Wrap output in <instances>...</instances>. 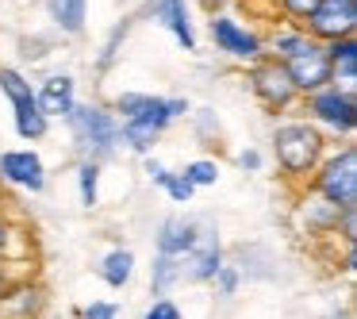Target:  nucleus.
Returning a JSON list of instances; mask_svg holds the SVG:
<instances>
[{
  "label": "nucleus",
  "instance_id": "1",
  "mask_svg": "<svg viewBox=\"0 0 357 319\" xmlns=\"http://www.w3.org/2000/svg\"><path fill=\"white\" fill-rule=\"evenodd\" d=\"M116 119H119V147L146 158L154 142L165 135V127L188 116L185 96H154V93H119L116 96Z\"/></svg>",
  "mask_w": 357,
  "mask_h": 319
},
{
  "label": "nucleus",
  "instance_id": "2",
  "mask_svg": "<svg viewBox=\"0 0 357 319\" xmlns=\"http://www.w3.org/2000/svg\"><path fill=\"white\" fill-rule=\"evenodd\" d=\"M265 58H273V62L284 66L288 81L296 85L300 96L334 85L331 81V62H326V47L311 39L300 24H280L277 31L265 39Z\"/></svg>",
  "mask_w": 357,
  "mask_h": 319
},
{
  "label": "nucleus",
  "instance_id": "3",
  "mask_svg": "<svg viewBox=\"0 0 357 319\" xmlns=\"http://www.w3.org/2000/svg\"><path fill=\"white\" fill-rule=\"evenodd\" d=\"M273 158H277L284 177L303 181L326 158V135L311 127L307 119H284L273 127Z\"/></svg>",
  "mask_w": 357,
  "mask_h": 319
},
{
  "label": "nucleus",
  "instance_id": "4",
  "mask_svg": "<svg viewBox=\"0 0 357 319\" xmlns=\"http://www.w3.org/2000/svg\"><path fill=\"white\" fill-rule=\"evenodd\" d=\"M66 124H70L81 162L104 165L108 158L119 154V119L112 108H104V104H73Z\"/></svg>",
  "mask_w": 357,
  "mask_h": 319
},
{
  "label": "nucleus",
  "instance_id": "5",
  "mask_svg": "<svg viewBox=\"0 0 357 319\" xmlns=\"http://www.w3.org/2000/svg\"><path fill=\"white\" fill-rule=\"evenodd\" d=\"M311 193L334 204L338 212L357 208V147L346 142L342 150H326L319 170L311 173Z\"/></svg>",
  "mask_w": 357,
  "mask_h": 319
},
{
  "label": "nucleus",
  "instance_id": "6",
  "mask_svg": "<svg viewBox=\"0 0 357 319\" xmlns=\"http://www.w3.org/2000/svg\"><path fill=\"white\" fill-rule=\"evenodd\" d=\"M0 93H4V101H8V108H12V127H16V135L27 142H39L50 124L39 112V104H35V85L20 70L0 66Z\"/></svg>",
  "mask_w": 357,
  "mask_h": 319
},
{
  "label": "nucleus",
  "instance_id": "7",
  "mask_svg": "<svg viewBox=\"0 0 357 319\" xmlns=\"http://www.w3.org/2000/svg\"><path fill=\"white\" fill-rule=\"evenodd\" d=\"M303 108H307V124L319 127V131H334L342 139H354L357 131V101L354 93L338 85H326L319 93L303 96Z\"/></svg>",
  "mask_w": 357,
  "mask_h": 319
},
{
  "label": "nucleus",
  "instance_id": "8",
  "mask_svg": "<svg viewBox=\"0 0 357 319\" xmlns=\"http://www.w3.org/2000/svg\"><path fill=\"white\" fill-rule=\"evenodd\" d=\"M208 35H211V43H215V50H223L234 62L254 66L265 58V39L250 24H242L238 16H231V12H215V16L208 20Z\"/></svg>",
  "mask_w": 357,
  "mask_h": 319
},
{
  "label": "nucleus",
  "instance_id": "9",
  "mask_svg": "<svg viewBox=\"0 0 357 319\" xmlns=\"http://www.w3.org/2000/svg\"><path fill=\"white\" fill-rule=\"evenodd\" d=\"M303 31L315 43L349 39L357 31V0H319L315 12L303 20Z\"/></svg>",
  "mask_w": 357,
  "mask_h": 319
},
{
  "label": "nucleus",
  "instance_id": "10",
  "mask_svg": "<svg viewBox=\"0 0 357 319\" xmlns=\"http://www.w3.org/2000/svg\"><path fill=\"white\" fill-rule=\"evenodd\" d=\"M250 89H254V96L269 112H284L300 101V93H296V85L288 81L284 66L273 62V58H261V62L250 66Z\"/></svg>",
  "mask_w": 357,
  "mask_h": 319
},
{
  "label": "nucleus",
  "instance_id": "11",
  "mask_svg": "<svg viewBox=\"0 0 357 319\" xmlns=\"http://www.w3.org/2000/svg\"><path fill=\"white\" fill-rule=\"evenodd\" d=\"M223 265V246H219V231L204 223L196 246L181 258V285H211V277Z\"/></svg>",
  "mask_w": 357,
  "mask_h": 319
},
{
  "label": "nucleus",
  "instance_id": "12",
  "mask_svg": "<svg viewBox=\"0 0 357 319\" xmlns=\"http://www.w3.org/2000/svg\"><path fill=\"white\" fill-rule=\"evenodd\" d=\"M0 181L24 188V193L39 196L47 188V162L35 154L31 147H20V150H4L0 154Z\"/></svg>",
  "mask_w": 357,
  "mask_h": 319
},
{
  "label": "nucleus",
  "instance_id": "13",
  "mask_svg": "<svg viewBox=\"0 0 357 319\" xmlns=\"http://www.w3.org/2000/svg\"><path fill=\"white\" fill-rule=\"evenodd\" d=\"M150 16H154L158 27H165L181 43V50H196V27L188 0H150Z\"/></svg>",
  "mask_w": 357,
  "mask_h": 319
},
{
  "label": "nucleus",
  "instance_id": "14",
  "mask_svg": "<svg viewBox=\"0 0 357 319\" xmlns=\"http://www.w3.org/2000/svg\"><path fill=\"white\" fill-rule=\"evenodd\" d=\"M35 104L47 116V124L50 119H66L73 112V104H77V81L70 73H54V77H47L35 89Z\"/></svg>",
  "mask_w": 357,
  "mask_h": 319
},
{
  "label": "nucleus",
  "instance_id": "15",
  "mask_svg": "<svg viewBox=\"0 0 357 319\" xmlns=\"http://www.w3.org/2000/svg\"><path fill=\"white\" fill-rule=\"evenodd\" d=\"M200 219H188V216H169L162 227H158V239H154V254H165V258H185L188 250L196 246V239H200Z\"/></svg>",
  "mask_w": 357,
  "mask_h": 319
},
{
  "label": "nucleus",
  "instance_id": "16",
  "mask_svg": "<svg viewBox=\"0 0 357 319\" xmlns=\"http://www.w3.org/2000/svg\"><path fill=\"white\" fill-rule=\"evenodd\" d=\"M326 47V62H331V81L346 93L357 89V39H334V43H323Z\"/></svg>",
  "mask_w": 357,
  "mask_h": 319
},
{
  "label": "nucleus",
  "instance_id": "17",
  "mask_svg": "<svg viewBox=\"0 0 357 319\" xmlns=\"http://www.w3.org/2000/svg\"><path fill=\"white\" fill-rule=\"evenodd\" d=\"M135 277V250L131 246H112L100 258V281L108 288H127Z\"/></svg>",
  "mask_w": 357,
  "mask_h": 319
},
{
  "label": "nucleus",
  "instance_id": "18",
  "mask_svg": "<svg viewBox=\"0 0 357 319\" xmlns=\"http://www.w3.org/2000/svg\"><path fill=\"white\" fill-rule=\"evenodd\" d=\"M47 12L66 35H81L89 20V0H47Z\"/></svg>",
  "mask_w": 357,
  "mask_h": 319
},
{
  "label": "nucleus",
  "instance_id": "19",
  "mask_svg": "<svg viewBox=\"0 0 357 319\" xmlns=\"http://www.w3.org/2000/svg\"><path fill=\"white\" fill-rule=\"evenodd\" d=\"M177 285H181V262L177 258H165V254H154V265H150V292L169 296Z\"/></svg>",
  "mask_w": 357,
  "mask_h": 319
},
{
  "label": "nucleus",
  "instance_id": "20",
  "mask_svg": "<svg viewBox=\"0 0 357 319\" xmlns=\"http://www.w3.org/2000/svg\"><path fill=\"white\" fill-rule=\"evenodd\" d=\"M338 216L342 212L334 204H326L323 196L307 193L303 200V219H307V231H338Z\"/></svg>",
  "mask_w": 357,
  "mask_h": 319
},
{
  "label": "nucleus",
  "instance_id": "21",
  "mask_svg": "<svg viewBox=\"0 0 357 319\" xmlns=\"http://www.w3.org/2000/svg\"><path fill=\"white\" fill-rule=\"evenodd\" d=\"M181 177H185L192 188H211L219 181V162L215 158H192V162H185Z\"/></svg>",
  "mask_w": 357,
  "mask_h": 319
},
{
  "label": "nucleus",
  "instance_id": "22",
  "mask_svg": "<svg viewBox=\"0 0 357 319\" xmlns=\"http://www.w3.org/2000/svg\"><path fill=\"white\" fill-rule=\"evenodd\" d=\"M77 196L85 208H96V200H100V165L96 162L77 165Z\"/></svg>",
  "mask_w": 357,
  "mask_h": 319
},
{
  "label": "nucleus",
  "instance_id": "23",
  "mask_svg": "<svg viewBox=\"0 0 357 319\" xmlns=\"http://www.w3.org/2000/svg\"><path fill=\"white\" fill-rule=\"evenodd\" d=\"M211 285H215V296L231 300V296L238 292V285H242V269H238V265H231V262H223V265H219V273L211 277Z\"/></svg>",
  "mask_w": 357,
  "mask_h": 319
},
{
  "label": "nucleus",
  "instance_id": "24",
  "mask_svg": "<svg viewBox=\"0 0 357 319\" xmlns=\"http://www.w3.org/2000/svg\"><path fill=\"white\" fill-rule=\"evenodd\" d=\"M273 4L280 8V16H288L292 24H300V27H303V20H307L311 12H315L319 0H273Z\"/></svg>",
  "mask_w": 357,
  "mask_h": 319
},
{
  "label": "nucleus",
  "instance_id": "25",
  "mask_svg": "<svg viewBox=\"0 0 357 319\" xmlns=\"http://www.w3.org/2000/svg\"><path fill=\"white\" fill-rule=\"evenodd\" d=\"M162 193L169 196L173 204H188V200L196 196V188L188 185V181L181 177V173H169V177H165V185H162Z\"/></svg>",
  "mask_w": 357,
  "mask_h": 319
},
{
  "label": "nucleus",
  "instance_id": "26",
  "mask_svg": "<svg viewBox=\"0 0 357 319\" xmlns=\"http://www.w3.org/2000/svg\"><path fill=\"white\" fill-rule=\"evenodd\" d=\"M142 319H185V311L177 308V300H169V296H158V300L150 304L146 311H142Z\"/></svg>",
  "mask_w": 357,
  "mask_h": 319
},
{
  "label": "nucleus",
  "instance_id": "27",
  "mask_svg": "<svg viewBox=\"0 0 357 319\" xmlns=\"http://www.w3.org/2000/svg\"><path fill=\"white\" fill-rule=\"evenodd\" d=\"M20 239V231L12 227V219H8V208H4V200H0V262L8 265V246Z\"/></svg>",
  "mask_w": 357,
  "mask_h": 319
},
{
  "label": "nucleus",
  "instance_id": "28",
  "mask_svg": "<svg viewBox=\"0 0 357 319\" xmlns=\"http://www.w3.org/2000/svg\"><path fill=\"white\" fill-rule=\"evenodd\" d=\"M119 316V304L116 300H93L81 308V319H116Z\"/></svg>",
  "mask_w": 357,
  "mask_h": 319
},
{
  "label": "nucleus",
  "instance_id": "29",
  "mask_svg": "<svg viewBox=\"0 0 357 319\" xmlns=\"http://www.w3.org/2000/svg\"><path fill=\"white\" fill-rule=\"evenodd\" d=\"M142 170H146L150 185H158V188H162V185H165V177L173 173V170H165V162H158L154 154H146V158H142Z\"/></svg>",
  "mask_w": 357,
  "mask_h": 319
},
{
  "label": "nucleus",
  "instance_id": "30",
  "mask_svg": "<svg viewBox=\"0 0 357 319\" xmlns=\"http://www.w3.org/2000/svg\"><path fill=\"white\" fill-rule=\"evenodd\" d=\"M238 170H246V173H261V165H265V158H261V150H254V147H246V150H238Z\"/></svg>",
  "mask_w": 357,
  "mask_h": 319
},
{
  "label": "nucleus",
  "instance_id": "31",
  "mask_svg": "<svg viewBox=\"0 0 357 319\" xmlns=\"http://www.w3.org/2000/svg\"><path fill=\"white\" fill-rule=\"evenodd\" d=\"M8 285H12V273H8V265L0 262V300H4V292H8Z\"/></svg>",
  "mask_w": 357,
  "mask_h": 319
},
{
  "label": "nucleus",
  "instance_id": "32",
  "mask_svg": "<svg viewBox=\"0 0 357 319\" xmlns=\"http://www.w3.org/2000/svg\"><path fill=\"white\" fill-rule=\"evenodd\" d=\"M242 4H265V0H242Z\"/></svg>",
  "mask_w": 357,
  "mask_h": 319
},
{
  "label": "nucleus",
  "instance_id": "33",
  "mask_svg": "<svg viewBox=\"0 0 357 319\" xmlns=\"http://www.w3.org/2000/svg\"><path fill=\"white\" fill-rule=\"evenodd\" d=\"M0 319H4V316H0Z\"/></svg>",
  "mask_w": 357,
  "mask_h": 319
}]
</instances>
